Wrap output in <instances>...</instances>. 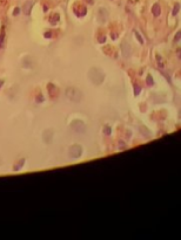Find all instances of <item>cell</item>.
<instances>
[{
	"label": "cell",
	"instance_id": "6da1fadb",
	"mask_svg": "<svg viewBox=\"0 0 181 240\" xmlns=\"http://www.w3.org/2000/svg\"><path fill=\"white\" fill-rule=\"evenodd\" d=\"M65 95H66V97L68 98L70 101L77 102V103L81 102L82 98H84L81 90H79V89L75 88V87H68V88L66 89V91H65Z\"/></svg>",
	"mask_w": 181,
	"mask_h": 240
},
{
	"label": "cell",
	"instance_id": "7a4b0ae2",
	"mask_svg": "<svg viewBox=\"0 0 181 240\" xmlns=\"http://www.w3.org/2000/svg\"><path fill=\"white\" fill-rule=\"evenodd\" d=\"M88 77H90V80L92 81L93 84L99 86L102 83V81L105 79V74L100 70L99 68H90V73H88Z\"/></svg>",
	"mask_w": 181,
	"mask_h": 240
},
{
	"label": "cell",
	"instance_id": "3957f363",
	"mask_svg": "<svg viewBox=\"0 0 181 240\" xmlns=\"http://www.w3.org/2000/svg\"><path fill=\"white\" fill-rule=\"evenodd\" d=\"M71 129L77 133H84L86 131V126L81 121H74L71 123Z\"/></svg>",
	"mask_w": 181,
	"mask_h": 240
},
{
	"label": "cell",
	"instance_id": "277c9868",
	"mask_svg": "<svg viewBox=\"0 0 181 240\" xmlns=\"http://www.w3.org/2000/svg\"><path fill=\"white\" fill-rule=\"evenodd\" d=\"M81 152H82V148L80 145H78V144L72 145V146L70 148V156H71L72 158H78V157H80V156H81Z\"/></svg>",
	"mask_w": 181,
	"mask_h": 240
},
{
	"label": "cell",
	"instance_id": "5b68a950",
	"mask_svg": "<svg viewBox=\"0 0 181 240\" xmlns=\"http://www.w3.org/2000/svg\"><path fill=\"white\" fill-rule=\"evenodd\" d=\"M32 6H33V2H32V1H26V2L24 4V14H25V15H29V14H31Z\"/></svg>",
	"mask_w": 181,
	"mask_h": 240
},
{
	"label": "cell",
	"instance_id": "8992f818",
	"mask_svg": "<svg viewBox=\"0 0 181 240\" xmlns=\"http://www.w3.org/2000/svg\"><path fill=\"white\" fill-rule=\"evenodd\" d=\"M107 15H108V13H107V11L104 8L99 9V20L101 22H106V20H107Z\"/></svg>",
	"mask_w": 181,
	"mask_h": 240
},
{
	"label": "cell",
	"instance_id": "52a82bcc",
	"mask_svg": "<svg viewBox=\"0 0 181 240\" xmlns=\"http://www.w3.org/2000/svg\"><path fill=\"white\" fill-rule=\"evenodd\" d=\"M152 13H153L155 17H159L160 15V13H161V8H160V6L158 5V4H155L153 6V8H152Z\"/></svg>",
	"mask_w": 181,
	"mask_h": 240
},
{
	"label": "cell",
	"instance_id": "ba28073f",
	"mask_svg": "<svg viewBox=\"0 0 181 240\" xmlns=\"http://www.w3.org/2000/svg\"><path fill=\"white\" fill-rule=\"evenodd\" d=\"M135 35H136V38H138V39H139V41H140V44H144V41H142V39H141V38H140V35H139V33H136Z\"/></svg>",
	"mask_w": 181,
	"mask_h": 240
},
{
	"label": "cell",
	"instance_id": "9c48e42d",
	"mask_svg": "<svg viewBox=\"0 0 181 240\" xmlns=\"http://www.w3.org/2000/svg\"><path fill=\"white\" fill-rule=\"evenodd\" d=\"M140 93V87H135V95H138Z\"/></svg>",
	"mask_w": 181,
	"mask_h": 240
},
{
	"label": "cell",
	"instance_id": "30bf717a",
	"mask_svg": "<svg viewBox=\"0 0 181 240\" xmlns=\"http://www.w3.org/2000/svg\"><path fill=\"white\" fill-rule=\"evenodd\" d=\"M105 133H106V135H107V133H111V129H109V128L106 129V130H105Z\"/></svg>",
	"mask_w": 181,
	"mask_h": 240
},
{
	"label": "cell",
	"instance_id": "8fae6325",
	"mask_svg": "<svg viewBox=\"0 0 181 240\" xmlns=\"http://www.w3.org/2000/svg\"><path fill=\"white\" fill-rule=\"evenodd\" d=\"M13 13H14V14H18V13H19V8H15V11H14Z\"/></svg>",
	"mask_w": 181,
	"mask_h": 240
},
{
	"label": "cell",
	"instance_id": "7c38bea8",
	"mask_svg": "<svg viewBox=\"0 0 181 240\" xmlns=\"http://www.w3.org/2000/svg\"><path fill=\"white\" fill-rule=\"evenodd\" d=\"M2 38H4V34H1V36H0V44H1V41H2Z\"/></svg>",
	"mask_w": 181,
	"mask_h": 240
}]
</instances>
